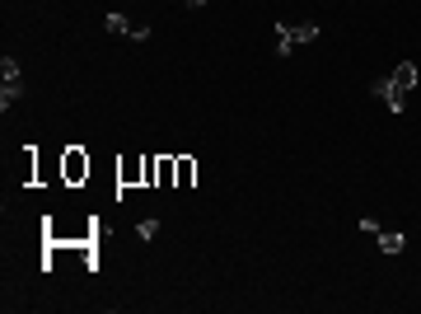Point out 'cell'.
<instances>
[{"mask_svg": "<svg viewBox=\"0 0 421 314\" xmlns=\"http://www.w3.org/2000/svg\"><path fill=\"white\" fill-rule=\"evenodd\" d=\"M192 178H197V159L178 155V178H173V188H192Z\"/></svg>", "mask_w": 421, "mask_h": 314, "instance_id": "obj_7", "label": "cell"}, {"mask_svg": "<svg viewBox=\"0 0 421 314\" xmlns=\"http://www.w3.org/2000/svg\"><path fill=\"white\" fill-rule=\"evenodd\" d=\"M361 230H365V235H375V239H379V230H384V225H379V216H361Z\"/></svg>", "mask_w": 421, "mask_h": 314, "instance_id": "obj_12", "label": "cell"}, {"mask_svg": "<svg viewBox=\"0 0 421 314\" xmlns=\"http://www.w3.org/2000/svg\"><path fill=\"white\" fill-rule=\"evenodd\" d=\"M188 5H192V10H201V5H210V0H188Z\"/></svg>", "mask_w": 421, "mask_h": 314, "instance_id": "obj_14", "label": "cell"}, {"mask_svg": "<svg viewBox=\"0 0 421 314\" xmlns=\"http://www.w3.org/2000/svg\"><path fill=\"white\" fill-rule=\"evenodd\" d=\"M103 28H108L113 38H127V42H132V28H136V24L122 19V15H108V19H103Z\"/></svg>", "mask_w": 421, "mask_h": 314, "instance_id": "obj_8", "label": "cell"}, {"mask_svg": "<svg viewBox=\"0 0 421 314\" xmlns=\"http://www.w3.org/2000/svg\"><path fill=\"white\" fill-rule=\"evenodd\" d=\"M15 98H24V71H19V61L15 57H5L0 61V108L10 113Z\"/></svg>", "mask_w": 421, "mask_h": 314, "instance_id": "obj_3", "label": "cell"}, {"mask_svg": "<svg viewBox=\"0 0 421 314\" xmlns=\"http://www.w3.org/2000/svg\"><path fill=\"white\" fill-rule=\"evenodd\" d=\"M417 80H421L417 61H398V71H393V76H384V80H375V85H370V94H379L393 113H407V94L417 89Z\"/></svg>", "mask_w": 421, "mask_h": 314, "instance_id": "obj_1", "label": "cell"}, {"mask_svg": "<svg viewBox=\"0 0 421 314\" xmlns=\"http://www.w3.org/2000/svg\"><path fill=\"white\" fill-rule=\"evenodd\" d=\"M379 249L384 254H402V249H407V235H402V230H379Z\"/></svg>", "mask_w": 421, "mask_h": 314, "instance_id": "obj_6", "label": "cell"}, {"mask_svg": "<svg viewBox=\"0 0 421 314\" xmlns=\"http://www.w3.org/2000/svg\"><path fill=\"white\" fill-rule=\"evenodd\" d=\"M145 159V188H159V155H141Z\"/></svg>", "mask_w": 421, "mask_h": 314, "instance_id": "obj_10", "label": "cell"}, {"mask_svg": "<svg viewBox=\"0 0 421 314\" xmlns=\"http://www.w3.org/2000/svg\"><path fill=\"white\" fill-rule=\"evenodd\" d=\"M271 38H276V57H290L295 47H305V42L319 38V24H286V19H276V24H271Z\"/></svg>", "mask_w": 421, "mask_h": 314, "instance_id": "obj_2", "label": "cell"}, {"mask_svg": "<svg viewBox=\"0 0 421 314\" xmlns=\"http://www.w3.org/2000/svg\"><path fill=\"white\" fill-rule=\"evenodd\" d=\"M132 42H150V24H136V28H132Z\"/></svg>", "mask_w": 421, "mask_h": 314, "instance_id": "obj_13", "label": "cell"}, {"mask_svg": "<svg viewBox=\"0 0 421 314\" xmlns=\"http://www.w3.org/2000/svg\"><path fill=\"white\" fill-rule=\"evenodd\" d=\"M136 235H141V239H145V244H150V239L159 235V220H154V216H145V220H141V225H136Z\"/></svg>", "mask_w": 421, "mask_h": 314, "instance_id": "obj_11", "label": "cell"}, {"mask_svg": "<svg viewBox=\"0 0 421 314\" xmlns=\"http://www.w3.org/2000/svg\"><path fill=\"white\" fill-rule=\"evenodd\" d=\"M117 183H122V188L145 183V159H122V164H117Z\"/></svg>", "mask_w": 421, "mask_h": 314, "instance_id": "obj_5", "label": "cell"}, {"mask_svg": "<svg viewBox=\"0 0 421 314\" xmlns=\"http://www.w3.org/2000/svg\"><path fill=\"white\" fill-rule=\"evenodd\" d=\"M173 178H178V159L159 155V188H173Z\"/></svg>", "mask_w": 421, "mask_h": 314, "instance_id": "obj_9", "label": "cell"}, {"mask_svg": "<svg viewBox=\"0 0 421 314\" xmlns=\"http://www.w3.org/2000/svg\"><path fill=\"white\" fill-rule=\"evenodd\" d=\"M61 174H66V183H84V178H89V155H84L80 146H66V159H61Z\"/></svg>", "mask_w": 421, "mask_h": 314, "instance_id": "obj_4", "label": "cell"}]
</instances>
